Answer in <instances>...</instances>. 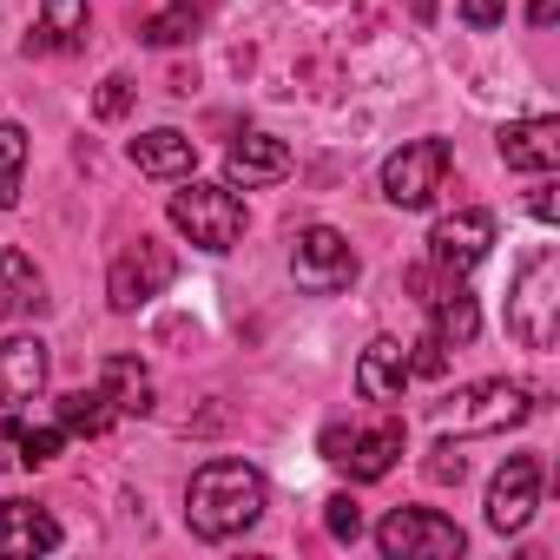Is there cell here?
<instances>
[{
  "label": "cell",
  "mask_w": 560,
  "mask_h": 560,
  "mask_svg": "<svg viewBox=\"0 0 560 560\" xmlns=\"http://www.w3.org/2000/svg\"><path fill=\"white\" fill-rule=\"evenodd\" d=\"M264 514V475L250 462H205L185 488V527L198 540H231Z\"/></svg>",
  "instance_id": "1"
},
{
  "label": "cell",
  "mask_w": 560,
  "mask_h": 560,
  "mask_svg": "<svg viewBox=\"0 0 560 560\" xmlns=\"http://www.w3.org/2000/svg\"><path fill=\"white\" fill-rule=\"evenodd\" d=\"M508 337L521 350H553L560 343V257L553 244L527 250L521 270H514V284H508Z\"/></svg>",
  "instance_id": "2"
},
{
  "label": "cell",
  "mask_w": 560,
  "mask_h": 560,
  "mask_svg": "<svg viewBox=\"0 0 560 560\" xmlns=\"http://www.w3.org/2000/svg\"><path fill=\"white\" fill-rule=\"evenodd\" d=\"M527 416H534V389L527 383H508V376L468 383L448 402H435V429H455V435H508Z\"/></svg>",
  "instance_id": "3"
},
{
  "label": "cell",
  "mask_w": 560,
  "mask_h": 560,
  "mask_svg": "<svg viewBox=\"0 0 560 560\" xmlns=\"http://www.w3.org/2000/svg\"><path fill=\"white\" fill-rule=\"evenodd\" d=\"M172 224L198 244V250H231L244 237V198L231 185H205V178H178L172 191Z\"/></svg>",
  "instance_id": "4"
},
{
  "label": "cell",
  "mask_w": 560,
  "mask_h": 560,
  "mask_svg": "<svg viewBox=\"0 0 560 560\" xmlns=\"http://www.w3.org/2000/svg\"><path fill=\"white\" fill-rule=\"evenodd\" d=\"M291 277H298L311 298L350 291V284H357V250H350V237L330 231V224H304L298 244H291Z\"/></svg>",
  "instance_id": "5"
},
{
  "label": "cell",
  "mask_w": 560,
  "mask_h": 560,
  "mask_svg": "<svg viewBox=\"0 0 560 560\" xmlns=\"http://www.w3.org/2000/svg\"><path fill=\"white\" fill-rule=\"evenodd\" d=\"M376 547H383L389 560H455L468 540H462V527H455L448 514H435V508H396V514H383Z\"/></svg>",
  "instance_id": "6"
},
{
  "label": "cell",
  "mask_w": 560,
  "mask_h": 560,
  "mask_svg": "<svg viewBox=\"0 0 560 560\" xmlns=\"http://www.w3.org/2000/svg\"><path fill=\"white\" fill-rule=\"evenodd\" d=\"M448 139H416V145H402L389 165H383V198L396 205V211H422L435 191H442V178H448Z\"/></svg>",
  "instance_id": "7"
},
{
  "label": "cell",
  "mask_w": 560,
  "mask_h": 560,
  "mask_svg": "<svg viewBox=\"0 0 560 560\" xmlns=\"http://www.w3.org/2000/svg\"><path fill=\"white\" fill-rule=\"evenodd\" d=\"M324 462H337L350 481H383L402 462V422H376V429H324Z\"/></svg>",
  "instance_id": "8"
},
{
  "label": "cell",
  "mask_w": 560,
  "mask_h": 560,
  "mask_svg": "<svg viewBox=\"0 0 560 560\" xmlns=\"http://www.w3.org/2000/svg\"><path fill=\"white\" fill-rule=\"evenodd\" d=\"M178 277V257L165 250V244H152V237H139L119 264H113V277H106V298H113V311L119 317H132L139 304H152L165 284Z\"/></svg>",
  "instance_id": "9"
},
{
  "label": "cell",
  "mask_w": 560,
  "mask_h": 560,
  "mask_svg": "<svg viewBox=\"0 0 560 560\" xmlns=\"http://www.w3.org/2000/svg\"><path fill=\"white\" fill-rule=\"evenodd\" d=\"M488 250H494V211H481V205H468V211H455L429 231V264L448 270V277H468Z\"/></svg>",
  "instance_id": "10"
},
{
  "label": "cell",
  "mask_w": 560,
  "mask_h": 560,
  "mask_svg": "<svg viewBox=\"0 0 560 560\" xmlns=\"http://www.w3.org/2000/svg\"><path fill=\"white\" fill-rule=\"evenodd\" d=\"M540 508V455H508L501 475L488 481V527L494 534H521Z\"/></svg>",
  "instance_id": "11"
},
{
  "label": "cell",
  "mask_w": 560,
  "mask_h": 560,
  "mask_svg": "<svg viewBox=\"0 0 560 560\" xmlns=\"http://www.w3.org/2000/svg\"><path fill=\"white\" fill-rule=\"evenodd\" d=\"M60 547V521L34 501H0V560H34Z\"/></svg>",
  "instance_id": "12"
},
{
  "label": "cell",
  "mask_w": 560,
  "mask_h": 560,
  "mask_svg": "<svg viewBox=\"0 0 560 560\" xmlns=\"http://www.w3.org/2000/svg\"><path fill=\"white\" fill-rule=\"evenodd\" d=\"M291 172V145L284 139H270V132H244L231 152H224V185L237 191H250V185H277V178H284Z\"/></svg>",
  "instance_id": "13"
},
{
  "label": "cell",
  "mask_w": 560,
  "mask_h": 560,
  "mask_svg": "<svg viewBox=\"0 0 560 560\" xmlns=\"http://www.w3.org/2000/svg\"><path fill=\"white\" fill-rule=\"evenodd\" d=\"M47 389V343L40 337H8L0 343V409L34 402Z\"/></svg>",
  "instance_id": "14"
},
{
  "label": "cell",
  "mask_w": 560,
  "mask_h": 560,
  "mask_svg": "<svg viewBox=\"0 0 560 560\" xmlns=\"http://www.w3.org/2000/svg\"><path fill=\"white\" fill-rule=\"evenodd\" d=\"M501 165H508V172H553V165H560V119L501 126Z\"/></svg>",
  "instance_id": "15"
},
{
  "label": "cell",
  "mask_w": 560,
  "mask_h": 560,
  "mask_svg": "<svg viewBox=\"0 0 560 560\" xmlns=\"http://www.w3.org/2000/svg\"><path fill=\"white\" fill-rule=\"evenodd\" d=\"M402 389H409V350L396 337H376L357 363V396L363 402H402Z\"/></svg>",
  "instance_id": "16"
},
{
  "label": "cell",
  "mask_w": 560,
  "mask_h": 560,
  "mask_svg": "<svg viewBox=\"0 0 560 560\" xmlns=\"http://www.w3.org/2000/svg\"><path fill=\"white\" fill-rule=\"evenodd\" d=\"M86 27H93L86 0H40V21L27 34V54H80Z\"/></svg>",
  "instance_id": "17"
},
{
  "label": "cell",
  "mask_w": 560,
  "mask_h": 560,
  "mask_svg": "<svg viewBox=\"0 0 560 560\" xmlns=\"http://www.w3.org/2000/svg\"><path fill=\"white\" fill-rule=\"evenodd\" d=\"M132 165L145 172V178H191V165H198V139H185V132H172V126H159V132H139L132 145Z\"/></svg>",
  "instance_id": "18"
},
{
  "label": "cell",
  "mask_w": 560,
  "mask_h": 560,
  "mask_svg": "<svg viewBox=\"0 0 560 560\" xmlns=\"http://www.w3.org/2000/svg\"><path fill=\"white\" fill-rule=\"evenodd\" d=\"M475 330H481V311H475V298H468L462 284H448V291L429 298V337H435L442 350H468Z\"/></svg>",
  "instance_id": "19"
},
{
  "label": "cell",
  "mask_w": 560,
  "mask_h": 560,
  "mask_svg": "<svg viewBox=\"0 0 560 560\" xmlns=\"http://www.w3.org/2000/svg\"><path fill=\"white\" fill-rule=\"evenodd\" d=\"M0 304H8V311H47V277H40V264L27 257V250H0Z\"/></svg>",
  "instance_id": "20"
},
{
  "label": "cell",
  "mask_w": 560,
  "mask_h": 560,
  "mask_svg": "<svg viewBox=\"0 0 560 560\" xmlns=\"http://www.w3.org/2000/svg\"><path fill=\"white\" fill-rule=\"evenodd\" d=\"M100 389L113 396V416H152V376L132 357H106L100 363Z\"/></svg>",
  "instance_id": "21"
},
{
  "label": "cell",
  "mask_w": 560,
  "mask_h": 560,
  "mask_svg": "<svg viewBox=\"0 0 560 560\" xmlns=\"http://www.w3.org/2000/svg\"><path fill=\"white\" fill-rule=\"evenodd\" d=\"M60 429L67 435H106L113 429V396L106 389H67L60 396Z\"/></svg>",
  "instance_id": "22"
},
{
  "label": "cell",
  "mask_w": 560,
  "mask_h": 560,
  "mask_svg": "<svg viewBox=\"0 0 560 560\" xmlns=\"http://www.w3.org/2000/svg\"><path fill=\"white\" fill-rule=\"evenodd\" d=\"M21 172H27V132L14 119H0V211L21 205Z\"/></svg>",
  "instance_id": "23"
},
{
  "label": "cell",
  "mask_w": 560,
  "mask_h": 560,
  "mask_svg": "<svg viewBox=\"0 0 560 560\" xmlns=\"http://www.w3.org/2000/svg\"><path fill=\"white\" fill-rule=\"evenodd\" d=\"M191 34H198V0H172L159 21H145V27H139V40H145V47H178V40H191Z\"/></svg>",
  "instance_id": "24"
},
{
  "label": "cell",
  "mask_w": 560,
  "mask_h": 560,
  "mask_svg": "<svg viewBox=\"0 0 560 560\" xmlns=\"http://www.w3.org/2000/svg\"><path fill=\"white\" fill-rule=\"evenodd\" d=\"M14 442H21V468H47V462L67 448V429H60V422H54V429H34V422L14 416Z\"/></svg>",
  "instance_id": "25"
},
{
  "label": "cell",
  "mask_w": 560,
  "mask_h": 560,
  "mask_svg": "<svg viewBox=\"0 0 560 560\" xmlns=\"http://www.w3.org/2000/svg\"><path fill=\"white\" fill-rule=\"evenodd\" d=\"M324 527H330V540H350V547H357V540H363V508H357L350 494H330V501H324Z\"/></svg>",
  "instance_id": "26"
},
{
  "label": "cell",
  "mask_w": 560,
  "mask_h": 560,
  "mask_svg": "<svg viewBox=\"0 0 560 560\" xmlns=\"http://www.w3.org/2000/svg\"><path fill=\"white\" fill-rule=\"evenodd\" d=\"M93 113H100V119H126V113H132V80H126V73L100 80V93H93Z\"/></svg>",
  "instance_id": "27"
},
{
  "label": "cell",
  "mask_w": 560,
  "mask_h": 560,
  "mask_svg": "<svg viewBox=\"0 0 560 560\" xmlns=\"http://www.w3.org/2000/svg\"><path fill=\"white\" fill-rule=\"evenodd\" d=\"M422 475H429V481H462V475H468V462H462V448L435 442V448H429V462H422Z\"/></svg>",
  "instance_id": "28"
},
{
  "label": "cell",
  "mask_w": 560,
  "mask_h": 560,
  "mask_svg": "<svg viewBox=\"0 0 560 560\" xmlns=\"http://www.w3.org/2000/svg\"><path fill=\"white\" fill-rule=\"evenodd\" d=\"M462 21H468L475 34H488V27L508 21V0H462Z\"/></svg>",
  "instance_id": "29"
},
{
  "label": "cell",
  "mask_w": 560,
  "mask_h": 560,
  "mask_svg": "<svg viewBox=\"0 0 560 560\" xmlns=\"http://www.w3.org/2000/svg\"><path fill=\"white\" fill-rule=\"evenodd\" d=\"M527 211H534L540 224H553V218H560V198H553V185H534V198H527Z\"/></svg>",
  "instance_id": "30"
},
{
  "label": "cell",
  "mask_w": 560,
  "mask_h": 560,
  "mask_svg": "<svg viewBox=\"0 0 560 560\" xmlns=\"http://www.w3.org/2000/svg\"><path fill=\"white\" fill-rule=\"evenodd\" d=\"M0 468H21V442H14V416L0 422Z\"/></svg>",
  "instance_id": "31"
},
{
  "label": "cell",
  "mask_w": 560,
  "mask_h": 560,
  "mask_svg": "<svg viewBox=\"0 0 560 560\" xmlns=\"http://www.w3.org/2000/svg\"><path fill=\"white\" fill-rule=\"evenodd\" d=\"M527 21H534V27H553V21H560V0H534Z\"/></svg>",
  "instance_id": "32"
}]
</instances>
